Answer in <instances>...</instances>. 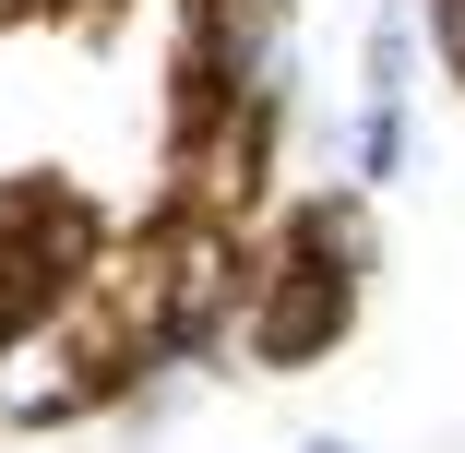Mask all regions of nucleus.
Instances as JSON below:
<instances>
[{"label": "nucleus", "instance_id": "f257e3e1", "mask_svg": "<svg viewBox=\"0 0 465 453\" xmlns=\"http://www.w3.org/2000/svg\"><path fill=\"white\" fill-rule=\"evenodd\" d=\"M346 310H358V275H334V262L287 227V239L251 262V310H239V334H251L262 370H299V358H334Z\"/></svg>", "mask_w": 465, "mask_h": 453}, {"label": "nucleus", "instance_id": "f03ea898", "mask_svg": "<svg viewBox=\"0 0 465 453\" xmlns=\"http://www.w3.org/2000/svg\"><path fill=\"white\" fill-rule=\"evenodd\" d=\"M155 275H167V346L179 334H215V322L251 310V239L179 215V227H155Z\"/></svg>", "mask_w": 465, "mask_h": 453}, {"label": "nucleus", "instance_id": "7ed1b4c3", "mask_svg": "<svg viewBox=\"0 0 465 453\" xmlns=\"http://www.w3.org/2000/svg\"><path fill=\"white\" fill-rule=\"evenodd\" d=\"M108 394V370L84 358L60 322H13L0 334V429H48V418H84Z\"/></svg>", "mask_w": 465, "mask_h": 453}, {"label": "nucleus", "instance_id": "20e7f679", "mask_svg": "<svg viewBox=\"0 0 465 453\" xmlns=\"http://www.w3.org/2000/svg\"><path fill=\"white\" fill-rule=\"evenodd\" d=\"M358 167H370V179L406 167V108H370V120H358Z\"/></svg>", "mask_w": 465, "mask_h": 453}, {"label": "nucleus", "instance_id": "39448f33", "mask_svg": "<svg viewBox=\"0 0 465 453\" xmlns=\"http://www.w3.org/2000/svg\"><path fill=\"white\" fill-rule=\"evenodd\" d=\"M430 36H441V60H453V84H465V0H430Z\"/></svg>", "mask_w": 465, "mask_h": 453}, {"label": "nucleus", "instance_id": "423d86ee", "mask_svg": "<svg viewBox=\"0 0 465 453\" xmlns=\"http://www.w3.org/2000/svg\"><path fill=\"white\" fill-rule=\"evenodd\" d=\"M13 322H36V287L13 275V262H0V334H13Z\"/></svg>", "mask_w": 465, "mask_h": 453}, {"label": "nucleus", "instance_id": "0eeeda50", "mask_svg": "<svg viewBox=\"0 0 465 453\" xmlns=\"http://www.w3.org/2000/svg\"><path fill=\"white\" fill-rule=\"evenodd\" d=\"M299 453H358V441H299Z\"/></svg>", "mask_w": 465, "mask_h": 453}]
</instances>
